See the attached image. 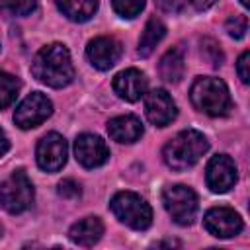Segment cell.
I'll return each mask as SVG.
<instances>
[{"label":"cell","instance_id":"1","mask_svg":"<svg viewBox=\"0 0 250 250\" xmlns=\"http://www.w3.org/2000/svg\"><path fill=\"white\" fill-rule=\"evenodd\" d=\"M33 76L51 88H64L74 80V66L70 61V53L61 43H51L43 47L33 62H31Z\"/></svg>","mask_w":250,"mask_h":250},{"label":"cell","instance_id":"2","mask_svg":"<svg viewBox=\"0 0 250 250\" xmlns=\"http://www.w3.org/2000/svg\"><path fill=\"white\" fill-rule=\"evenodd\" d=\"M207 148H209V141L205 139L203 133L195 129H186L164 145L162 158L168 168L182 172L191 168L195 162H199V158L207 152Z\"/></svg>","mask_w":250,"mask_h":250},{"label":"cell","instance_id":"3","mask_svg":"<svg viewBox=\"0 0 250 250\" xmlns=\"http://www.w3.org/2000/svg\"><path fill=\"white\" fill-rule=\"evenodd\" d=\"M189 100L195 109L211 117L227 115L232 105L227 84L221 78H213V76L195 78V82L189 88Z\"/></svg>","mask_w":250,"mask_h":250},{"label":"cell","instance_id":"4","mask_svg":"<svg viewBox=\"0 0 250 250\" xmlns=\"http://www.w3.org/2000/svg\"><path fill=\"white\" fill-rule=\"evenodd\" d=\"M111 213L127 227L135 230H146L152 225L150 205L133 191H119L111 197Z\"/></svg>","mask_w":250,"mask_h":250},{"label":"cell","instance_id":"5","mask_svg":"<svg viewBox=\"0 0 250 250\" xmlns=\"http://www.w3.org/2000/svg\"><path fill=\"white\" fill-rule=\"evenodd\" d=\"M33 184L23 170H16L0 184V205L12 215L29 209L33 203Z\"/></svg>","mask_w":250,"mask_h":250},{"label":"cell","instance_id":"6","mask_svg":"<svg viewBox=\"0 0 250 250\" xmlns=\"http://www.w3.org/2000/svg\"><path fill=\"white\" fill-rule=\"evenodd\" d=\"M162 203L178 225H191L197 215V195L188 186H168L162 191Z\"/></svg>","mask_w":250,"mask_h":250},{"label":"cell","instance_id":"7","mask_svg":"<svg viewBox=\"0 0 250 250\" xmlns=\"http://www.w3.org/2000/svg\"><path fill=\"white\" fill-rule=\"evenodd\" d=\"M53 113V104L41 92L29 94L14 111V121L20 129H33Z\"/></svg>","mask_w":250,"mask_h":250},{"label":"cell","instance_id":"8","mask_svg":"<svg viewBox=\"0 0 250 250\" xmlns=\"http://www.w3.org/2000/svg\"><path fill=\"white\" fill-rule=\"evenodd\" d=\"M37 164L41 170L45 172H59L64 162H66V154H68V146L62 135L59 133H47L39 145H37Z\"/></svg>","mask_w":250,"mask_h":250},{"label":"cell","instance_id":"9","mask_svg":"<svg viewBox=\"0 0 250 250\" xmlns=\"http://www.w3.org/2000/svg\"><path fill=\"white\" fill-rule=\"evenodd\" d=\"M205 230L217 238H232L242 230L240 215L230 207H213L203 217Z\"/></svg>","mask_w":250,"mask_h":250},{"label":"cell","instance_id":"10","mask_svg":"<svg viewBox=\"0 0 250 250\" xmlns=\"http://www.w3.org/2000/svg\"><path fill=\"white\" fill-rule=\"evenodd\" d=\"M207 188L213 193H225L236 184V164L227 154H217L209 160L205 170Z\"/></svg>","mask_w":250,"mask_h":250},{"label":"cell","instance_id":"11","mask_svg":"<svg viewBox=\"0 0 250 250\" xmlns=\"http://www.w3.org/2000/svg\"><path fill=\"white\" fill-rule=\"evenodd\" d=\"M145 113H146V119L152 125L166 127L176 119L178 107H176V102L172 100V96L166 90L156 88V90L148 92L146 98H145Z\"/></svg>","mask_w":250,"mask_h":250},{"label":"cell","instance_id":"12","mask_svg":"<svg viewBox=\"0 0 250 250\" xmlns=\"http://www.w3.org/2000/svg\"><path fill=\"white\" fill-rule=\"evenodd\" d=\"M74 156L84 168H98L109 158V148L102 137L82 133L74 141Z\"/></svg>","mask_w":250,"mask_h":250},{"label":"cell","instance_id":"13","mask_svg":"<svg viewBox=\"0 0 250 250\" xmlns=\"http://www.w3.org/2000/svg\"><path fill=\"white\" fill-rule=\"evenodd\" d=\"M121 53H123L121 43L107 35L92 39L86 47V57H88L90 64L98 70H109L119 61Z\"/></svg>","mask_w":250,"mask_h":250},{"label":"cell","instance_id":"14","mask_svg":"<svg viewBox=\"0 0 250 250\" xmlns=\"http://www.w3.org/2000/svg\"><path fill=\"white\" fill-rule=\"evenodd\" d=\"M113 92L125 102H137L146 92V76L137 68H125L115 74Z\"/></svg>","mask_w":250,"mask_h":250},{"label":"cell","instance_id":"15","mask_svg":"<svg viewBox=\"0 0 250 250\" xmlns=\"http://www.w3.org/2000/svg\"><path fill=\"white\" fill-rule=\"evenodd\" d=\"M107 133L113 141L131 145L143 137V123L135 115H117L107 121Z\"/></svg>","mask_w":250,"mask_h":250},{"label":"cell","instance_id":"16","mask_svg":"<svg viewBox=\"0 0 250 250\" xmlns=\"http://www.w3.org/2000/svg\"><path fill=\"white\" fill-rule=\"evenodd\" d=\"M104 234V223L98 217H86L74 223L68 230V238L78 246H94Z\"/></svg>","mask_w":250,"mask_h":250},{"label":"cell","instance_id":"17","mask_svg":"<svg viewBox=\"0 0 250 250\" xmlns=\"http://www.w3.org/2000/svg\"><path fill=\"white\" fill-rule=\"evenodd\" d=\"M184 70H186V62H184V53L178 47H172L170 51H166L158 62V72L160 78L166 82H180L184 78Z\"/></svg>","mask_w":250,"mask_h":250},{"label":"cell","instance_id":"18","mask_svg":"<svg viewBox=\"0 0 250 250\" xmlns=\"http://www.w3.org/2000/svg\"><path fill=\"white\" fill-rule=\"evenodd\" d=\"M55 2L57 8L62 12V16H66L72 21L90 20L100 6V0H55Z\"/></svg>","mask_w":250,"mask_h":250},{"label":"cell","instance_id":"19","mask_svg":"<svg viewBox=\"0 0 250 250\" xmlns=\"http://www.w3.org/2000/svg\"><path fill=\"white\" fill-rule=\"evenodd\" d=\"M164 35H166L164 23L160 20H156V18H148V21H146V25L143 29V35L139 39V55L141 57H148L154 51V47L162 41Z\"/></svg>","mask_w":250,"mask_h":250},{"label":"cell","instance_id":"20","mask_svg":"<svg viewBox=\"0 0 250 250\" xmlns=\"http://www.w3.org/2000/svg\"><path fill=\"white\" fill-rule=\"evenodd\" d=\"M20 92V80L4 70H0V109L14 104Z\"/></svg>","mask_w":250,"mask_h":250},{"label":"cell","instance_id":"21","mask_svg":"<svg viewBox=\"0 0 250 250\" xmlns=\"http://www.w3.org/2000/svg\"><path fill=\"white\" fill-rule=\"evenodd\" d=\"M113 10L121 16V18H137L143 8H145V0H111Z\"/></svg>","mask_w":250,"mask_h":250},{"label":"cell","instance_id":"22","mask_svg":"<svg viewBox=\"0 0 250 250\" xmlns=\"http://www.w3.org/2000/svg\"><path fill=\"white\" fill-rule=\"evenodd\" d=\"M201 57L205 61H209L211 66H221V62H223V53H221L219 45L213 39H203L201 41Z\"/></svg>","mask_w":250,"mask_h":250},{"label":"cell","instance_id":"23","mask_svg":"<svg viewBox=\"0 0 250 250\" xmlns=\"http://www.w3.org/2000/svg\"><path fill=\"white\" fill-rule=\"evenodd\" d=\"M225 27H227V33L230 37L242 39L246 35V31H248V18L246 16H232V18L227 20Z\"/></svg>","mask_w":250,"mask_h":250},{"label":"cell","instance_id":"24","mask_svg":"<svg viewBox=\"0 0 250 250\" xmlns=\"http://www.w3.org/2000/svg\"><path fill=\"white\" fill-rule=\"evenodd\" d=\"M35 6V0H4V8L14 16H29Z\"/></svg>","mask_w":250,"mask_h":250},{"label":"cell","instance_id":"25","mask_svg":"<svg viewBox=\"0 0 250 250\" xmlns=\"http://www.w3.org/2000/svg\"><path fill=\"white\" fill-rule=\"evenodd\" d=\"M57 191H59V195H61L62 199H78V197H80V193H82L80 186H78L74 180H70V178L62 180V182L59 184Z\"/></svg>","mask_w":250,"mask_h":250},{"label":"cell","instance_id":"26","mask_svg":"<svg viewBox=\"0 0 250 250\" xmlns=\"http://www.w3.org/2000/svg\"><path fill=\"white\" fill-rule=\"evenodd\" d=\"M236 74H238V78H240L244 84L250 82V53H248V51H244V53L238 57V61H236Z\"/></svg>","mask_w":250,"mask_h":250},{"label":"cell","instance_id":"27","mask_svg":"<svg viewBox=\"0 0 250 250\" xmlns=\"http://www.w3.org/2000/svg\"><path fill=\"white\" fill-rule=\"evenodd\" d=\"M154 2L166 14H180L188 6V0H154Z\"/></svg>","mask_w":250,"mask_h":250},{"label":"cell","instance_id":"28","mask_svg":"<svg viewBox=\"0 0 250 250\" xmlns=\"http://www.w3.org/2000/svg\"><path fill=\"white\" fill-rule=\"evenodd\" d=\"M189 2L193 4L195 10H207V8H211L217 0H189Z\"/></svg>","mask_w":250,"mask_h":250},{"label":"cell","instance_id":"29","mask_svg":"<svg viewBox=\"0 0 250 250\" xmlns=\"http://www.w3.org/2000/svg\"><path fill=\"white\" fill-rule=\"evenodd\" d=\"M8 148H10V141H8L6 133L0 129V156H4L8 152Z\"/></svg>","mask_w":250,"mask_h":250},{"label":"cell","instance_id":"30","mask_svg":"<svg viewBox=\"0 0 250 250\" xmlns=\"http://www.w3.org/2000/svg\"><path fill=\"white\" fill-rule=\"evenodd\" d=\"M240 4H242L244 8H248V6H250V0H240Z\"/></svg>","mask_w":250,"mask_h":250}]
</instances>
